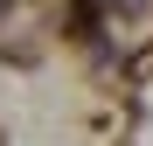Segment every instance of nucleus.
I'll list each match as a JSON object with an SVG mask.
<instances>
[]
</instances>
